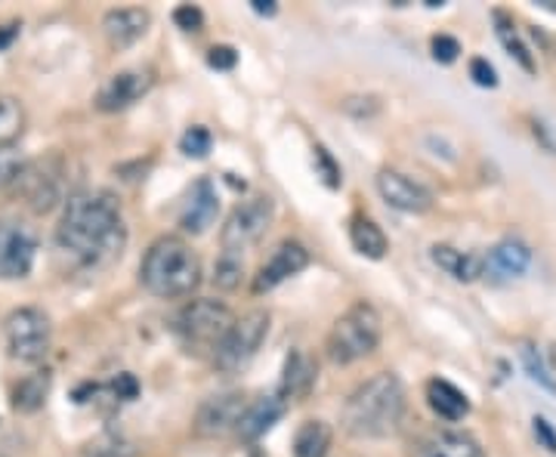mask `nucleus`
Returning a JSON list of instances; mask_svg holds the SVG:
<instances>
[{
    "label": "nucleus",
    "instance_id": "f257e3e1",
    "mask_svg": "<svg viewBox=\"0 0 556 457\" xmlns=\"http://www.w3.org/2000/svg\"><path fill=\"white\" fill-rule=\"evenodd\" d=\"M60 247L84 266H100L118 257L127 229L121 219V201L112 192H75L65 201L60 229Z\"/></svg>",
    "mask_w": 556,
    "mask_h": 457
},
{
    "label": "nucleus",
    "instance_id": "f03ea898",
    "mask_svg": "<svg viewBox=\"0 0 556 457\" xmlns=\"http://www.w3.org/2000/svg\"><path fill=\"white\" fill-rule=\"evenodd\" d=\"M405 418V386L393 371H380L343 402L340 423L353 439H387L399 433Z\"/></svg>",
    "mask_w": 556,
    "mask_h": 457
},
{
    "label": "nucleus",
    "instance_id": "7ed1b4c3",
    "mask_svg": "<svg viewBox=\"0 0 556 457\" xmlns=\"http://www.w3.org/2000/svg\"><path fill=\"white\" fill-rule=\"evenodd\" d=\"M139 281L149 294L161 300L192 297L201 284L199 254L177 236H164L149 244L139 263Z\"/></svg>",
    "mask_w": 556,
    "mask_h": 457
},
{
    "label": "nucleus",
    "instance_id": "20e7f679",
    "mask_svg": "<svg viewBox=\"0 0 556 457\" xmlns=\"http://www.w3.org/2000/svg\"><path fill=\"white\" fill-rule=\"evenodd\" d=\"M383 338V321L371 303H353L343 316L331 325L325 350L334 365H353L368 358L380 346Z\"/></svg>",
    "mask_w": 556,
    "mask_h": 457
},
{
    "label": "nucleus",
    "instance_id": "39448f33",
    "mask_svg": "<svg viewBox=\"0 0 556 457\" xmlns=\"http://www.w3.org/2000/svg\"><path fill=\"white\" fill-rule=\"evenodd\" d=\"M232 309L223 300H189L174 318V331L182 340V346L204 353V350H217L219 340L229 334L232 328Z\"/></svg>",
    "mask_w": 556,
    "mask_h": 457
},
{
    "label": "nucleus",
    "instance_id": "423d86ee",
    "mask_svg": "<svg viewBox=\"0 0 556 457\" xmlns=\"http://www.w3.org/2000/svg\"><path fill=\"white\" fill-rule=\"evenodd\" d=\"M269 321L273 318L266 309H251V313H244L232 321L229 334L219 340V346L214 350V365L223 375H236L257 356V350L269 334Z\"/></svg>",
    "mask_w": 556,
    "mask_h": 457
},
{
    "label": "nucleus",
    "instance_id": "0eeeda50",
    "mask_svg": "<svg viewBox=\"0 0 556 457\" xmlns=\"http://www.w3.org/2000/svg\"><path fill=\"white\" fill-rule=\"evenodd\" d=\"M276 219V201L269 195H251L236 204V211L226 217L219 229V244L226 254H239L244 247L257 244Z\"/></svg>",
    "mask_w": 556,
    "mask_h": 457
},
{
    "label": "nucleus",
    "instance_id": "6e6552de",
    "mask_svg": "<svg viewBox=\"0 0 556 457\" xmlns=\"http://www.w3.org/2000/svg\"><path fill=\"white\" fill-rule=\"evenodd\" d=\"M7 350L10 356L20 358V361H28L35 365L40 358L50 353V338H53V325H50V316L38 309V306H22V309H13L7 316Z\"/></svg>",
    "mask_w": 556,
    "mask_h": 457
},
{
    "label": "nucleus",
    "instance_id": "1a4fd4ad",
    "mask_svg": "<svg viewBox=\"0 0 556 457\" xmlns=\"http://www.w3.org/2000/svg\"><path fill=\"white\" fill-rule=\"evenodd\" d=\"M16 192L28 201L35 214L53 211L62 199V170L60 161H28L16 179Z\"/></svg>",
    "mask_w": 556,
    "mask_h": 457
},
{
    "label": "nucleus",
    "instance_id": "9d476101",
    "mask_svg": "<svg viewBox=\"0 0 556 457\" xmlns=\"http://www.w3.org/2000/svg\"><path fill=\"white\" fill-rule=\"evenodd\" d=\"M38 257V239L20 223H0V281L25 279Z\"/></svg>",
    "mask_w": 556,
    "mask_h": 457
},
{
    "label": "nucleus",
    "instance_id": "9b49d317",
    "mask_svg": "<svg viewBox=\"0 0 556 457\" xmlns=\"http://www.w3.org/2000/svg\"><path fill=\"white\" fill-rule=\"evenodd\" d=\"M248 398L244 393H219L211 396L195 415V433L201 439H223L229 433H239V423L244 418Z\"/></svg>",
    "mask_w": 556,
    "mask_h": 457
},
{
    "label": "nucleus",
    "instance_id": "f8f14e48",
    "mask_svg": "<svg viewBox=\"0 0 556 457\" xmlns=\"http://www.w3.org/2000/svg\"><path fill=\"white\" fill-rule=\"evenodd\" d=\"M375 186H378L380 199L387 201L393 211H402V214H427L433 207V192L424 182L402 174V170H390V167L380 170Z\"/></svg>",
    "mask_w": 556,
    "mask_h": 457
},
{
    "label": "nucleus",
    "instance_id": "ddd939ff",
    "mask_svg": "<svg viewBox=\"0 0 556 457\" xmlns=\"http://www.w3.org/2000/svg\"><path fill=\"white\" fill-rule=\"evenodd\" d=\"M306 266H309V251H306V244H300V241L294 239L281 241L276 251H273V257L266 259V263L260 266L257 276H254V294L273 291L281 281H288L291 276L303 272Z\"/></svg>",
    "mask_w": 556,
    "mask_h": 457
},
{
    "label": "nucleus",
    "instance_id": "4468645a",
    "mask_svg": "<svg viewBox=\"0 0 556 457\" xmlns=\"http://www.w3.org/2000/svg\"><path fill=\"white\" fill-rule=\"evenodd\" d=\"M152 72H142V68H127V72H118L112 78L105 80L97 93V109L100 112H124L130 109L134 102H139L149 90H152Z\"/></svg>",
    "mask_w": 556,
    "mask_h": 457
},
{
    "label": "nucleus",
    "instance_id": "2eb2a0df",
    "mask_svg": "<svg viewBox=\"0 0 556 457\" xmlns=\"http://www.w3.org/2000/svg\"><path fill=\"white\" fill-rule=\"evenodd\" d=\"M532 263V247L519 239L497 241L495 247L482 257V276L492 281L519 279Z\"/></svg>",
    "mask_w": 556,
    "mask_h": 457
},
{
    "label": "nucleus",
    "instance_id": "dca6fc26",
    "mask_svg": "<svg viewBox=\"0 0 556 457\" xmlns=\"http://www.w3.org/2000/svg\"><path fill=\"white\" fill-rule=\"evenodd\" d=\"M217 214H219L217 189H214V182H211V179L201 177L199 182L192 186L189 199H186V207H182V214H179V226H182V232H186V236H204V232L214 226Z\"/></svg>",
    "mask_w": 556,
    "mask_h": 457
},
{
    "label": "nucleus",
    "instance_id": "f3484780",
    "mask_svg": "<svg viewBox=\"0 0 556 457\" xmlns=\"http://www.w3.org/2000/svg\"><path fill=\"white\" fill-rule=\"evenodd\" d=\"M149 25H152V16L142 7H121V10H109L102 16V31L115 50H127L139 38H146Z\"/></svg>",
    "mask_w": 556,
    "mask_h": 457
},
{
    "label": "nucleus",
    "instance_id": "a211bd4d",
    "mask_svg": "<svg viewBox=\"0 0 556 457\" xmlns=\"http://www.w3.org/2000/svg\"><path fill=\"white\" fill-rule=\"evenodd\" d=\"M285 411H288V402L281 396H260L248 402L244 418L239 423V439L241 442H257L285 418Z\"/></svg>",
    "mask_w": 556,
    "mask_h": 457
},
{
    "label": "nucleus",
    "instance_id": "6ab92c4d",
    "mask_svg": "<svg viewBox=\"0 0 556 457\" xmlns=\"http://www.w3.org/2000/svg\"><path fill=\"white\" fill-rule=\"evenodd\" d=\"M318 378V368L313 358L306 356V353H291V356L285 358V371H281V383H278V396L285 398H306L313 393V386H316Z\"/></svg>",
    "mask_w": 556,
    "mask_h": 457
},
{
    "label": "nucleus",
    "instance_id": "aec40b11",
    "mask_svg": "<svg viewBox=\"0 0 556 457\" xmlns=\"http://www.w3.org/2000/svg\"><path fill=\"white\" fill-rule=\"evenodd\" d=\"M427 405L433 408L437 418L448 420V423H457V420H464L470 415V398H467V393L457 390L455 383H448V380L433 378L427 383Z\"/></svg>",
    "mask_w": 556,
    "mask_h": 457
},
{
    "label": "nucleus",
    "instance_id": "412c9836",
    "mask_svg": "<svg viewBox=\"0 0 556 457\" xmlns=\"http://www.w3.org/2000/svg\"><path fill=\"white\" fill-rule=\"evenodd\" d=\"M430 257L437 263L442 272H448L457 281H477L482 279V257L477 254H464L452 244H433Z\"/></svg>",
    "mask_w": 556,
    "mask_h": 457
},
{
    "label": "nucleus",
    "instance_id": "4be33fe9",
    "mask_svg": "<svg viewBox=\"0 0 556 457\" xmlns=\"http://www.w3.org/2000/svg\"><path fill=\"white\" fill-rule=\"evenodd\" d=\"M50 386H53V375L50 371H35L28 378H22L13 386V408L20 415H35L43 408V402L50 396Z\"/></svg>",
    "mask_w": 556,
    "mask_h": 457
},
{
    "label": "nucleus",
    "instance_id": "5701e85b",
    "mask_svg": "<svg viewBox=\"0 0 556 457\" xmlns=\"http://www.w3.org/2000/svg\"><path fill=\"white\" fill-rule=\"evenodd\" d=\"M350 244L356 247L362 257L368 259H383L390 251V241L383 236L375 219L368 217H353L350 219Z\"/></svg>",
    "mask_w": 556,
    "mask_h": 457
},
{
    "label": "nucleus",
    "instance_id": "b1692460",
    "mask_svg": "<svg viewBox=\"0 0 556 457\" xmlns=\"http://www.w3.org/2000/svg\"><path fill=\"white\" fill-rule=\"evenodd\" d=\"M331 439L334 433L325 420H303L294 436V457H328Z\"/></svg>",
    "mask_w": 556,
    "mask_h": 457
},
{
    "label": "nucleus",
    "instance_id": "393cba45",
    "mask_svg": "<svg viewBox=\"0 0 556 457\" xmlns=\"http://www.w3.org/2000/svg\"><path fill=\"white\" fill-rule=\"evenodd\" d=\"M495 25H497V28H495L497 40L504 43V50H507V53H510V56H514V60H517L519 65H522V68L529 72V75H535V72H538L535 56L529 53V47H526V43H522V38H519L517 25L507 20V13H501V10L495 13Z\"/></svg>",
    "mask_w": 556,
    "mask_h": 457
},
{
    "label": "nucleus",
    "instance_id": "a878e982",
    "mask_svg": "<svg viewBox=\"0 0 556 457\" xmlns=\"http://www.w3.org/2000/svg\"><path fill=\"white\" fill-rule=\"evenodd\" d=\"M25 134V105L16 97H0V149H13Z\"/></svg>",
    "mask_w": 556,
    "mask_h": 457
},
{
    "label": "nucleus",
    "instance_id": "bb28decb",
    "mask_svg": "<svg viewBox=\"0 0 556 457\" xmlns=\"http://www.w3.org/2000/svg\"><path fill=\"white\" fill-rule=\"evenodd\" d=\"M430 457H482V448L477 445V439L464 436V433H445L437 439Z\"/></svg>",
    "mask_w": 556,
    "mask_h": 457
},
{
    "label": "nucleus",
    "instance_id": "cd10ccee",
    "mask_svg": "<svg viewBox=\"0 0 556 457\" xmlns=\"http://www.w3.org/2000/svg\"><path fill=\"white\" fill-rule=\"evenodd\" d=\"M241 276H244V266H241L239 254H226L214 263V284L219 291H236L241 284Z\"/></svg>",
    "mask_w": 556,
    "mask_h": 457
},
{
    "label": "nucleus",
    "instance_id": "c85d7f7f",
    "mask_svg": "<svg viewBox=\"0 0 556 457\" xmlns=\"http://www.w3.org/2000/svg\"><path fill=\"white\" fill-rule=\"evenodd\" d=\"M211 145H214V137H211V130L207 127H189L186 134H182V140H179V152L182 155H189V158H207V152H211Z\"/></svg>",
    "mask_w": 556,
    "mask_h": 457
},
{
    "label": "nucleus",
    "instance_id": "c756f323",
    "mask_svg": "<svg viewBox=\"0 0 556 457\" xmlns=\"http://www.w3.org/2000/svg\"><path fill=\"white\" fill-rule=\"evenodd\" d=\"M522 361H526V371H529V378L535 380L538 386H544L547 393H554L556 396V378L547 371V365L541 361L535 346H522Z\"/></svg>",
    "mask_w": 556,
    "mask_h": 457
},
{
    "label": "nucleus",
    "instance_id": "7c9ffc66",
    "mask_svg": "<svg viewBox=\"0 0 556 457\" xmlns=\"http://www.w3.org/2000/svg\"><path fill=\"white\" fill-rule=\"evenodd\" d=\"M90 457H134V448H130V442H124L118 433H105V436L93 439L90 445H87Z\"/></svg>",
    "mask_w": 556,
    "mask_h": 457
},
{
    "label": "nucleus",
    "instance_id": "2f4dec72",
    "mask_svg": "<svg viewBox=\"0 0 556 457\" xmlns=\"http://www.w3.org/2000/svg\"><path fill=\"white\" fill-rule=\"evenodd\" d=\"M313 164H316V177L321 179L328 189H340L343 177H340L338 161L331 158V152H328L325 145H316V149H313Z\"/></svg>",
    "mask_w": 556,
    "mask_h": 457
},
{
    "label": "nucleus",
    "instance_id": "473e14b6",
    "mask_svg": "<svg viewBox=\"0 0 556 457\" xmlns=\"http://www.w3.org/2000/svg\"><path fill=\"white\" fill-rule=\"evenodd\" d=\"M25 164H28V161L22 158L20 149H0V189L16 186V179H20Z\"/></svg>",
    "mask_w": 556,
    "mask_h": 457
},
{
    "label": "nucleus",
    "instance_id": "72a5a7b5",
    "mask_svg": "<svg viewBox=\"0 0 556 457\" xmlns=\"http://www.w3.org/2000/svg\"><path fill=\"white\" fill-rule=\"evenodd\" d=\"M207 65H211V68H217V72H232V68L239 65V53H236V47H229V43H217V47H211V50H207Z\"/></svg>",
    "mask_w": 556,
    "mask_h": 457
},
{
    "label": "nucleus",
    "instance_id": "f704fd0d",
    "mask_svg": "<svg viewBox=\"0 0 556 457\" xmlns=\"http://www.w3.org/2000/svg\"><path fill=\"white\" fill-rule=\"evenodd\" d=\"M174 22L182 31H201L204 28V13H201L199 7H192V3H182V7L174 10Z\"/></svg>",
    "mask_w": 556,
    "mask_h": 457
},
{
    "label": "nucleus",
    "instance_id": "c9c22d12",
    "mask_svg": "<svg viewBox=\"0 0 556 457\" xmlns=\"http://www.w3.org/2000/svg\"><path fill=\"white\" fill-rule=\"evenodd\" d=\"M105 390L112 393V402H130V398H137L139 383L134 375H118Z\"/></svg>",
    "mask_w": 556,
    "mask_h": 457
},
{
    "label": "nucleus",
    "instance_id": "e433bc0d",
    "mask_svg": "<svg viewBox=\"0 0 556 457\" xmlns=\"http://www.w3.org/2000/svg\"><path fill=\"white\" fill-rule=\"evenodd\" d=\"M430 47H433V60L442 62V65H452L457 60V53H460V43L455 38H448V35H437Z\"/></svg>",
    "mask_w": 556,
    "mask_h": 457
},
{
    "label": "nucleus",
    "instance_id": "4c0bfd02",
    "mask_svg": "<svg viewBox=\"0 0 556 457\" xmlns=\"http://www.w3.org/2000/svg\"><path fill=\"white\" fill-rule=\"evenodd\" d=\"M470 78L477 80L479 87H497L495 65H492L489 60H482V56L470 60Z\"/></svg>",
    "mask_w": 556,
    "mask_h": 457
},
{
    "label": "nucleus",
    "instance_id": "58836bf2",
    "mask_svg": "<svg viewBox=\"0 0 556 457\" xmlns=\"http://www.w3.org/2000/svg\"><path fill=\"white\" fill-rule=\"evenodd\" d=\"M535 423V439L551 452V455H556V433H554V427H551V420H544V418H535L532 420Z\"/></svg>",
    "mask_w": 556,
    "mask_h": 457
},
{
    "label": "nucleus",
    "instance_id": "ea45409f",
    "mask_svg": "<svg viewBox=\"0 0 556 457\" xmlns=\"http://www.w3.org/2000/svg\"><path fill=\"white\" fill-rule=\"evenodd\" d=\"M251 10L260 13V16H276L278 13L276 0H251Z\"/></svg>",
    "mask_w": 556,
    "mask_h": 457
},
{
    "label": "nucleus",
    "instance_id": "a19ab883",
    "mask_svg": "<svg viewBox=\"0 0 556 457\" xmlns=\"http://www.w3.org/2000/svg\"><path fill=\"white\" fill-rule=\"evenodd\" d=\"M16 31H20V25H10V28H7V31L0 35V47H3V43H10V40L16 38Z\"/></svg>",
    "mask_w": 556,
    "mask_h": 457
},
{
    "label": "nucleus",
    "instance_id": "79ce46f5",
    "mask_svg": "<svg viewBox=\"0 0 556 457\" xmlns=\"http://www.w3.org/2000/svg\"><path fill=\"white\" fill-rule=\"evenodd\" d=\"M251 457H263V455H260V452H254V455H251Z\"/></svg>",
    "mask_w": 556,
    "mask_h": 457
}]
</instances>
